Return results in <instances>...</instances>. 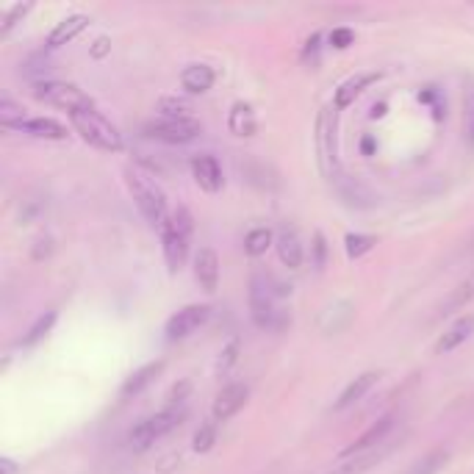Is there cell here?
Masks as SVG:
<instances>
[{"mask_svg": "<svg viewBox=\"0 0 474 474\" xmlns=\"http://www.w3.org/2000/svg\"><path fill=\"white\" fill-rule=\"evenodd\" d=\"M377 380H380V375L377 372H364V375H358L350 386L342 391V397H338V402H336V411H347L350 405H355L358 399H364L375 386H377Z\"/></svg>", "mask_w": 474, "mask_h": 474, "instance_id": "obj_13", "label": "cell"}, {"mask_svg": "<svg viewBox=\"0 0 474 474\" xmlns=\"http://www.w3.org/2000/svg\"><path fill=\"white\" fill-rule=\"evenodd\" d=\"M250 311H253V322L258 328H278V322H275L278 311L273 305V291H269V286L261 275H256L250 283Z\"/></svg>", "mask_w": 474, "mask_h": 474, "instance_id": "obj_7", "label": "cell"}, {"mask_svg": "<svg viewBox=\"0 0 474 474\" xmlns=\"http://www.w3.org/2000/svg\"><path fill=\"white\" fill-rule=\"evenodd\" d=\"M372 463H375V455H367V458H350L347 463L336 466L330 474H367Z\"/></svg>", "mask_w": 474, "mask_h": 474, "instance_id": "obj_29", "label": "cell"}, {"mask_svg": "<svg viewBox=\"0 0 474 474\" xmlns=\"http://www.w3.org/2000/svg\"><path fill=\"white\" fill-rule=\"evenodd\" d=\"M377 78H380L377 73H358L355 78L344 81L342 86H338V92H336V106L338 108H347L350 103H355V98L364 95Z\"/></svg>", "mask_w": 474, "mask_h": 474, "instance_id": "obj_14", "label": "cell"}, {"mask_svg": "<svg viewBox=\"0 0 474 474\" xmlns=\"http://www.w3.org/2000/svg\"><path fill=\"white\" fill-rule=\"evenodd\" d=\"M89 26V17H83V14H73V17H67V20H61L59 26L51 31V36H48V44L51 48H61V44H67V42H73L83 28Z\"/></svg>", "mask_w": 474, "mask_h": 474, "instance_id": "obj_19", "label": "cell"}, {"mask_svg": "<svg viewBox=\"0 0 474 474\" xmlns=\"http://www.w3.org/2000/svg\"><path fill=\"white\" fill-rule=\"evenodd\" d=\"M391 427H394V416H383V419H377V422L369 427V431H364V433H360L350 446L342 449V458H355V455H360V453H367L369 446L380 444L383 438L389 436Z\"/></svg>", "mask_w": 474, "mask_h": 474, "instance_id": "obj_11", "label": "cell"}, {"mask_svg": "<svg viewBox=\"0 0 474 474\" xmlns=\"http://www.w3.org/2000/svg\"><path fill=\"white\" fill-rule=\"evenodd\" d=\"M194 278H197L200 288L209 291V295H214L219 288V258L211 247H202V250L194 256Z\"/></svg>", "mask_w": 474, "mask_h": 474, "instance_id": "obj_10", "label": "cell"}, {"mask_svg": "<svg viewBox=\"0 0 474 474\" xmlns=\"http://www.w3.org/2000/svg\"><path fill=\"white\" fill-rule=\"evenodd\" d=\"M471 250H474V239H471Z\"/></svg>", "mask_w": 474, "mask_h": 474, "instance_id": "obj_36", "label": "cell"}, {"mask_svg": "<svg viewBox=\"0 0 474 474\" xmlns=\"http://www.w3.org/2000/svg\"><path fill=\"white\" fill-rule=\"evenodd\" d=\"M202 133V125L192 117H164L145 125V137L167 142V145H186L192 139H197Z\"/></svg>", "mask_w": 474, "mask_h": 474, "instance_id": "obj_6", "label": "cell"}, {"mask_svg": "<svg viewBox=\"0 0 474 474\" xmlns=\"http://www.w3.org/2000/svg\"><path fill=\"white\" fill-rule=\"evenodd\" d=\"M162 369H164V364L162 360H155V364H147V367H142V369H137L133 372L125 383H122V397H137V394H142L150 383L162 375Z\"/></svg>", "mask_w": 474, "mask_h": 474, "instance_id": "obj_20", "label": "cell"}, {"mask_svg": "<svg viewBox=\"0 0 474 474\" xmlns=\"http://www.w3.org/2000/svg\"><path fill=\"white\" fill-rule=\"evenodd\" d=\"M12 130L28 133V137H39V139H67V128L56 120H48V117L26 120V122L14 125Z\"/></svg>", "mask_w": 474, "mask_h": 474, "instance_id": "obj_15", "label": "cell"}, {"mask_svg": "<svg viewBox=\"0 0 474 474\" xmlns=\"http://www.w3.org/2000/svg\"><path fill=\"white\" fill-rule=\"evenodd\" d=\"M106 51H108V42H106V39H98V42H95V48H92V56H98V59H100Z\"/></svg>", "mask_w": 474, "mask_h": 474, "instance_id": "obj_35", "label": "cell"}, {"mask_svg": "<svg viewBox=\"0 0 474 474\" xmlns=\"http://www.w3.org/2000/svg\"><path fill=\"white\" fill-rule=\"evenodd\" d=\"M0 471H4V474H17V463L9 461V458H4V461H0Z\"/></svg>", "mask_w": 474, "mask_h": 474, "instance_id": "obj_34", "label": "cell"}, {"mask_svg": "<svg viewBox=\"0 0 474 474\" xmlns=\"http://www.w3.org/2000/svg\"><path fill=\"white\" fill-rule=\"evenodd\" d=\"M28 12H31V6H28V4H17V6H12V9L6 12V17H4V26H0V34L6 36V34H9V31L17 26V22L28 14Z\"/></svg>", "mask_w": 474, "mask_h": 474, "instance_id": "obj_31", "label": "cell"}, {"mask_svg": "<svg viewBox=\"0 0 474 474\" xmlns=\"http://www.w3.org/2000/svg\"><path fill=\"white\" fill-rule=\"evenodd\" d=\"M228 128H231V133H236V137H253V133H256V115H253V108L244 106V103H236L231 108Z\"/></svg>", "mask_w": 474, "mask_h": 474, "instance_id": "obj_22", "label": "cell"}, {"mask_svg": "<svg viewBox=\"0 0 474 474\" xmlns=\"http://www.w3.org/2000/svg\"><path fill=\"white\" fill-rule=\"evenodd\" d=\"M26 120H28V117H26V108L17 106V103H12L9 98H4V103H0V125L12 130L14 125L26 122Z\"/></svg>", "mask_w": 474, "mask_h": 474, "instance_id": "obj_25", "label": "cell"}, {"mask_svg": "<svg viewBox=\"0 0 474 474\" xmlns=\"http://www.w3.org/2000/svg\"><path fill=\"white\" fill-rule=\"evenodd\" d=\"M463 122H466V137L474 145V83L466 89V95H463Z\"/></svg>", "mask_w": 474, "mask_h": 474, "instance_id": "obj_30", "label": "cell"}, {"mask_svg": "<svg viewBox=\"0 0 474 474\" xmlns=\"http://www.w3.org/2000/svg\"><path fill=\"white\" fill-rule=\"evenodd\" d=\"M209 320V308L206 305H186L180 308L172 320L167 322V338L170 342H180V338L192 336L194 330H200Z\"/></svg>", "mask_w": 474, "mask_h": 474, "instance_id": "obj_8", "label": "cell"}, {"mask_svg": "<svg viewBox=\"0 0 474 474\" xmlns=\"http://www.w3.org/2000/svg\"><path fill=\"white\" fill-rule=\"evenodd\" d=\"M471 300H474V273H471L466 280H461L453 291H449V297L441 303L438 316H449V313H455V311L466 308V303H471Z\"/></svg>", "mask_w": 474, "mask_h": 474, "instance_id": "obj_21", "label": "cell"}, {"mask_svg": "<svg viewBox=\"0 0 474 474\" xmlns=\"http://www.w3.org/2000/svg\"><path fill=\"white\" fill-rule=\"evenodd\" d=\"M70 122L73 128L81 133V139L89 142L98 150H106V153H117L122 150V137L120 130L111 125L103 115H98L95 108H86V111H73L70 115Z\"/></svg>", "mask_w": 474, "mask_h": 474, "instance_id": "obj_2", "label": "cell"}, {"mask_svg": "<svg viewBox=\"0 0 474 474\" xmlns=\"http://www.w3.org/2000/svg\"><path fill=\"white\" fill-rule=\"evenodd\" d=\"M275 247H278V256H280L283 266L300 269V264H303V244H300V239H297L295 231L283 228V231L278 233V244H275Z\"/></svg>", "mask_w": 474, "mask_h": 474, "instance_id": "obj_18", "label": "cell"}, {"mask_svg": "<svg viewBox=\"0 0 474 474\" xmlns=\"http://www.w3.org/2000/svg\"><path fill=\"white\" fill-rule=\"evenodd\" d=\"M446 461H449V453H446V449H433L431 455H424L422 461H416V463L411 466L408 474H438V471L444 469Z\"/></svg>", "mask_w": 474, "mask_h": 474, "instance_id": "obj_24", "label": "cell"}, {"mask_svg": "<svg viewBox=\"0 0 474 474\" xmlns=\"http://www.w3.org/2000/svg\"><path fill=\"white\" fill-rule=\"evenodd\" d=\"M474 333V316H461V320L449 328L441 338H438V344H436V352H441V355H446V352H453V350H458L466 338Z\"/></svg>", "mask_w": 474, "mask_h": 474, "instance_id": "obj_17", "label": "cell"}, {"mask_svg": "<svg viewBox=\"0 0 474 474\" xmlns=\"http://www.w3.org/2000/svg\"><path fill=\"white\" fill-rule=\"evenodd\" d=\"M217 441V422H206L200 424V431L194 433V449L197 453H209Z\"/></svg>", "mask_w": 474, "mask_h": 474, "instance_id": "obj_28", "label": "cell"}, {"mask_svg": "<svg viewBox=\"0 0 474 474\" xmlns=\"http://www.w3.org/2000/svg\"><path fill=\"white\" fill-rule=\"evenodd\" d=\"M158 111H162L164 117H186V111H189V106L184 103V100H175V98H164L162 103H158Z\"/></svg>", "mask_w": 474, "mask_h": 474, "instance_id": "obj_32", "label": "cell"}, {"mask_svg": "<svg viewBox=\"0 0 474 474\" xmlns=\"http://www.w3.org/2000/svg\"><path fill=\"white\" fill-rule=\"evenodd\" d=\"M344 244H347V256H350V258H360L364 253L372 250V247L377 244V239H375V236H364V233H350V236L344 239Z\"/></svg>", "mask_w": 474, "mask_h": 474, "instance_id": "obj_26", "label": "cell"}, {"mask_svg": "<svg viewBox=\"0 0 474 474\" xmlns=\"http://www.w3.org/2000/svg\"><path fill=\"white\" fill-rule=\"evenodd\" d=\"M192 175H194L197 186L202 192L217 194L222 189V170H219L214 155H197V158H192Z\"/></svg>", "mask_w": 474, "mask_h": 474, "instance_id": "obj_12", "label": "cell"}, {"mask_svg": "<svg viewBox=\"0 0 474 474\" xmlns=\"http://www.w3.org/2000/svg\"><path fill=\"white\" fill-rule=\"evenodd\" d=\"M247 397H250V391H247L244 383H231V386H225L214 399V411H211L214 422H228L231 416H236L244 408Z\"/></svg>", "mask_w": 474, "mask_h": 474, "instance_id": "obj_9", "label": "cell"}, {"mask_svg": "<svg viewBox=\"0 0 474 474\" xmlns=\"http://www.w3.org/2000/svg\"><path fill=\"white\" fill-rule=\"evenodd\" d=\"M273 244V231L269 228H253L250 233L244 236V250L247 256H264L266 253V247Z\"/></svg>", "mask_w": 474, "mask_h": 474, "instance_id": "obj_23", "label": "cell"}, {"mask_svg": "<svg viewBox=\"0 0 474 474\" xmlns=\"http://www.w3.org/2000/svg\"><path fill=\"white\" fill-rule=\"evenodd\" d=\"M184 408H178V405H167L162 414H155L150 419H142L139 424H133L128 431V446L133 453H145L150 449L158 438H164L167 433H172L175 427L184 419Z\"/></svg>", "mask_w": 474, "mask_h": 474, "instance_id": "obj_3", "label": "cell"}, {"mask_svg": "<svg viewBox=\"0 0 474 474\" xmlns=\"http://www.w3.org/2000/svg\"><path fill=\"white\" fill-rule=\"evenodd\" d=\"M330 44H333V48H350V44H352V31L350 28H336L330 34Z\"/></svg>", "mask_w": 474, "mask_h": 474, "instance_id": "obj_33", "label": "cell"}, {"mask_svg": "<svg viewBox=\"0 0 474 474\" xmlns=\"http://www.w3.org/2000/svg\"><path fill=\"white\" fill-rule=\"evenodd\" d=\"M53 322H56V313H53V311H51V313H44V316H39V320L31 325L28 336H22V342H20V344H34V342H39V338L53 328Z\"/></svg>", "mask_w": 474, "mask_h": 474, "instance_id": "obj_27", "label": "cell"}, {"mask_svg": "<svg viewBox=\"0 0 474 474\" xmlns=\"http://www.w3.org/2000/svg\"><path fill=\"white\" fill-rule=\"evenodd\" d=\"M180 83H184L186 92L192 95H202L214 86V70L209 64H192L180 73Z\"/></svg>", "mask_w": 474, "mask_h": 474, "instance_id": "obj_16", "label": "cell"}, {"mask_svg": "<svg viewBox=\"0 0 474 474\" xmlns=\"http://www.w3.org/2000/svg\"><path fill=\"white\" fill-rule=\"evenodd\" d=\"M125 180H128V189L133 194V202H137V209L142 211V217L153 225V228H162L170 222V211H167V197L162 192V186L155 184L150 175H145L137 167H128L125 170Z\"/></svg>", "mask_w": 474, "mask_h": 474, "instance_id": "obj_1", "label": "cell"}, {"mask_svg": "<svg viewBox=\"0 0 474 474\" xmlns=\"http://www.w3.org/2000/svg\"><path fill=\"white\" fill-rule=\"evenodd\" d=\"M34 98L42 103H51L59 108H67V115H73V111H86V108H95L92 98L83 95L78 86L73 83H61V81H39L34 83Z\"/></svg>", "mask_w": 474, "mask_h": 474, "instance_id": "obj_5", "label": "cell"}, {"mask_svg": "<svg viewBox=\"0 0 474 474\" xmlns=\"http://www.w3.org/2000/svg\"><path fill=\"white\" fill-rule=\"evenodd\" d=\"M162 239H164V258H167V266L170 273H178L180 266L186 261V253H189V239H192V217L186 209H178L170 222L164 225L162 231Z\"/></svg>", "mask_w": 474, "mask_h": 474, "instance_id": "obj_4", "label": "cell"}]
</instances>
